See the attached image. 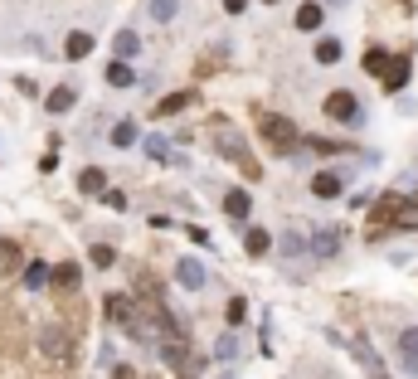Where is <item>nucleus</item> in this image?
Segmentation results:
<instances>
[{
    "mask_svg": "<svg viewBox=\"0 0 418 379\" xmlns=\"http://www.w3.org/2000/svg\"><path fill=\"white\" fill-rule=\"evenodd\" d=\"M209 141H214V151H219L224 160H234V166H238L248 180H258V175H263V166H258V160L248 156V141H243V132H238V127L214 122V127H209Z\"/></svg>",
    "mask_w": 418,
    "mask_h": 379,
    "instance_id": "1",
    "label": "nucleus"
},
{
    "mask_svg": "<svg viewBox=\"0 0 418 379\" xmlns=\"http://www.w3.org/2000/svg\"><path fill=\"white\" fill-rule=\"evenodd\" d=\"M39 350H44L49 360H59V365H69V360H73V341H69V331L59 326V321L39 331Z\"/></svg>",
    "mask_w": 418,
    "mask_h": 379,
    "instance_id": "2",
    "label": "nucleus"
},
{
    "mask_svg": "<svg viewBox=\"0 0 418 379\" xmlns=\"http://www.w3.org/2000/svg\"><path fill=\"white\" fill-rule=\"evenodd\" d=\"M326 117H336V122H350V127H360V122H365L360 102H355V93H331V97H326Z\"/></svg>",
    "mask_w": 418,
    "mask_h": 379,
    "instance_id": "3",
    "label": "nucleus"
},
{
    "mask_svg": "<svg viewBox=\"0 0 418 379\" xmlns=\"http://www.w3.org/2000/svg\"><path fill=\"white\" fill-rule=\"evenodd\" d=\"M258 127H263V136H268V141H273L278 151H287V146L297 141V127H292L287 117H278V112H268V117L258 122Z\"/></svg>",
    "mask_w": 418,
    "mask_h": 379,
    "instance_id": "4",
    "label": "nucleus"
},
{
    "mask_svg": "<svg viewBox=\"0 0 418 379\" xmlns=\"http://www.w3.org/2000/svg\"><path fill=\"white\" fill-rule=\"evenodd\" d=\"M175 282H180L185 292H199V287H204V262H199V258H180V262H175Z\"/></svg>",
    "mask_w": 418,
    "mask_h": 379,
    "instance_id": "5",
    "label": "nucleus"
},
{
    "mask_svg": "<svg viewBox=\"0 0 418 379\" xmlns=\"http://www.w3.org/2000/svg\"><path fill=\"white\" fill-rule=\"evenodd\" d=\"M408 73H413V64H408V53H404V59H389V64H384L380 78H384L389 93H399V88H408Z\"/></svg>",
    "mask_w": 418,
    "mask_h": 379,
    "instance_id": "6",
    "label": "nucleus"
},
{
    "mask_svg": "<svg viewBox=\"0 0 418 379\" xmlns=\"http://www.w3.org/2000/svg\"><path fill=\"white\" fill-rule=\"evenodd\" d=\"M102 311H108V321H117V326H127V321H132V311H136V302H132L127 292H112L108 302H102Z\"/></svg>",
    "mask_w": 418,
    "mask_h": 379,
    "instance_id": "7",
    "label": "nucleus"
},
{
    "mask_svg": "<svg viewBox=\"0 0 418 379\" xmlns=\"http://www.w3.org/2000/svg\"><path fill=\"white\" fill-rule=\"evenodd\" d=\"M321 20H326V10L317 5V0H306V5H297V29H321Z\"/></svg>",
    "mask_w": 418,
    "mask_h": 379,
    "instance_id": "8",
    "label": "nucleus"
},
{
    "mask_svg": "<svg viewBox=\"0 0 418 379\" xmlns=\"http://www.w3.org/2000/svg\"><path fill=\"white\" fill-rule=\"evenodd\" d=\"M15 267H20V243L0 239V278H15Z\"/></svg>",
    "mask_w": 418,
    "mask_h": 379,
    "instance_id": "9",
    "label": "nucleus"
},
{
    "mask_svg": "<svg viewBox=\"0 0 418 379\" xmlns=\"http://www.w3.org/2000/svg\"><path fill=\"white\" fill-rule=\"evenodd\" d=\"M136 53H141V34L136 29H117V64L136 59Z\"/></svg>",
    "mask_w": 418,
    "mask_h": 379,
    "instance_id": "10",
    "label": "nucleus"
},
{
    "mask_svg": "<svg viewBox=\"0 0 418 379\" xmlns=\"http://www.w3.org/2000/svg\"><path fill=\"white\" fill-rule=\"evenodd\" d=\"M311 195H317V199H336L341 195V175H331V171L311 175Z\"/></svg>",
    "mask_w": 418,
    "mask_h": 379,
    "instance_id": "11",
    "label": "nucleus"
},
{
    "mask_svg": "<svg viewBox=\"0 0 418 379\" xmlns=\"http://www.w3.org/2000/svg\"><path fill=\"white\" fill-rule=\"evenodd\" d=\"M64 53H69V59H88V53H93V34L73 29V34L64 39Z\"/></svg>",
    "mask_w": 418,
    "mask_h": 379,
    "instance_id": "12",
    "label": "nucleus"
},
{
    "mask_svg": "<svg viewBox=\"0 0 418 379\" xmlns=\"http://www.w3.org/2000/svg\"><path fill=\"white\" fill-rule=\"evenodd\" d=\"M224 209H229V219H248V209H253L248 190H229V195H224Z\"/></svg>",
    "mask_w": 418,
    "mask_h": 379,
    "instance_id": "13",
    "label": "nucleus"
},
{
    "mask_svg": "<svg viewBox=\"0 0 418 379\" xmlns=\"http://www.w3.org/2000/svg\"><path fill=\"white\" fill-rule=\"evenodd\" d=\"M311 248H317L321 258H331L341 248V229H317V234H311Z\"/></svg>",
    "mask_w": 418,
    "mask_h": 379,
    "instance_id": "14",
    "label": "nucleus"
},
{
    "mask_svg": "<svg viewBox=\"0 0 418 379\" xmlns=\"http://www.w3.org/2000/svg\"><path fill=\"white\" fill-rule=\"evenodd\" d=\"M49 278H54V282H59L64 292H73L83 273H78V262H59V267H49Z\"/></svg>",
    "mask_w": 418,
    "mask_h": 379,
    "instance_id": "15",
    "label": "nucleus"
},
{
    "mask_svg": "<svg viewBox=\"0 0 418 379\" xmlns=\"http://www.w3.org/2000/svg\"><path fill=\"white\" fill-rule=\"evenodd\" d=\"M243 248H248V258H263V253L273 248L268 229H248V234H243Z\"/></svg>",
    "mask_w": 418,
    "mask_h": 379,
    "instance_id": "16",
    "label": "nucleus"
},
{
    "mask_svg": "<svg viewBox=\"0 0 418 379\" xmlns=\"http://www.w3.org/2000/svg\"><path fill=\"white\" fill-rule=\"evenodd\" d=\"M78 190H83V195H102V190H108V175H102L97 166H88V171L78 175Z\"/></svg>",
    "mask_w": 418,
    "mask_h": 379,
    "instance_id": "17",
    "label": "nucleus"
},
{
    "mask_svg": "<svg viewBox=\"0 0 418 379\" xmlns=\"http://www.w3.org/2000/svg\"><path fill=\"white\" fill-rule=\"evenodd\" d=\"M73 102H78V93H73V88H54V93L44 97V107H49V112H69Z\"/></svg>",
    "mask_w": 418,
    "mask_h": 379,
    "instance_id": "18",
    "label": "nucleus"
},
{
    "mask_svg": "<svg viewBox=\"0 0 418 379\" xmlns=\"http://www.w3.org/2000/svg\"><path fill=\"white\" fill-rule=\"evenodd\" d=\"M136 136H141V132H136V122H117V127H112V136H108V141H112V146H117V151H127V146H136Z\"/></svg>",
    "mask_w": 418,
    "mask_h": 379,
    "instance_id": "19",
    "label": "nucleus"
},
{
    "mask_svg": "<svg viewBox=\"0 0 418 379\" xmlns=\"http://www.w3.org/2000/svg\"><path fill=\"white\" fill-rule=\"evenodd\" d=\"M311 53H317V64H336V59H341V39L326 34V39H317V49H311Z\"/></svg>",
    "mask_w": 418,
    "mask_h": 379,
    "instance_id": "20",
    "label": "nucleus"
},
{
    "mask_svg": "<svg viewBox=\"0 0 418 379\" xmlns=\"http://www.w3.org/2000/svg\"><path fill=\"white\" fill-rule=\"evenodd\" d=\"M25 287H29V292L49 287V262H29V267H25Z\"/></svg>",
    "mask_w": 418,
    "mask_h": 379,
    "instance_id": "21",
    "label": "nucleus"
},
{
    "mask_svg": "<svg viewBox=\"0 0 418 379\" xmlns=\"http://www.w3.org/2000/svg\"><path fill=\"white\" fill-rule=\"evenodd\" d=\"M180 107H190V93H171V97H161V102H156V117H171V112H180Z\"/></svg>",
    "mask_w": 418,
    "mask_h": 379,
    "instance_id": "22",
    "label": "nucleus"
},
{
    "mask_svg": "<svg viewBox=\"0 0 418 379\" xmlns=\"http://www.w3.org/2000/svg\"><path fill=\"white\" fill-rule=\"evenodd\" d=\"M108 83H112V88H132V83H136V78H132V64H112V69H108Z\"/></svg>",
    "mask_w": 418,
    "mask_h": 379,
    "instance_id": "23",
    "label": "nucleus"
},
{
    "mask_svg": "<svg viewBox=\"0 0 418 379\" xmlns=\"http://www.w3.org/2000/svg\"><path fill=\"white\" fill-rule=\"evenodd\" d=\"M384 64H389L384 49H370V53H365V73H384Z\"/></svg>",
    "mask_w": 418,
    "mask_h": 379,
    "instance_id": "24",
    "label": "nucleus"
},
{
    "mask_svg": "<svg viewBox=\"0 0 418 379\" xmlns=\"http://www.w3.org/2000/svg\"><path fill=\"white\" fill-rule=\"evenodd\" d=\"M175 0H151V20H175Z\"/></svg>",
    "mask_w": 418,
    "mask_h": 379,
    "instance_id": "25",
    "label": "nucleus"
},
{
    "mask_svg": "<svg viewBox=\"0 0 418 379\" xmlns=\"http://www.w3.org/2000/svg\"><path fill=\"white\" fill-rule=\"evenodd\" d=\"M234 355H238V341L234 336H219L214 341V360H234Z\"/></svg>",
    "mask_w": 418,
    "mask_h": 379,
    "instance_id": "26",
    "label": "nucleus"
},
{
    "mask_svg": "<svg viewBox=\"0 0 418 379\" xmlns=\"http://www.w3.org/2000/svg\"><path fill=\"white\" fill-rule=\"evenodd\" d=\"M302 239H306V229H302V224H292V229H287V243H282V248H287V253H302V248H306Z\"/></svg>",
    "mask_w": 418,
    "mask_h": 379,
    "instance_id": "27",
    "label": "nucleus"
},
{
    "mask_svg": "<svg viewBox=\"0 0 418 379\" xmlns=\"http://www.w3.org/2000/svg\"><path fill=\"white\" fill-rule=\"evenodd\" d=\"M112 262H117V253H112L108 243H97V248H93V267H112Z\"/></svg>",
    "mask_w": 418,
    "mask_h": 379,
    "instance_id": "28",
    "label": "nucleus"
},
{
    "mask_svg": "<svg viewBox=\"0 0 418 379\" xmlns=\"http://www.w3.org/2000/svg\"><path fill=\"white\" fill-rule=\"evenodd\" d=\"M399 350H404V355H418V326H408V331L399 336Z\"/></svg>",
    "mask_w": 418,
    "mask_h": 379,
    "instance_id": "29",
    "label": "nucleus"
},
{
    "mask_svg": "<svg viewBox=\"0 0 418 379\" xmlns=\"http://www.w3.org/2000/svg\"><path fill=\"white\" fill-rule=\"evenodd\" d=\"M146 151H151V160H166V156H171L166 136H151V141H146Z\"/></svg>",
    "mask_w": 418,
    "mask_h": 379,
    "instance_id": "30",
    "label": "nucleus"
},
{
    "mask_svg": "<svg viewBox=\"0 0 418 379\" xmlns=\"http://www.w3.org/2000/svg\"><path fill=\"white\" fill-rule=\"evenodd\" d=\"M102 204H108V209H127V195L122 190H102Z\"/></svg>",
    "mask_w": 418,
    "mask_h": 379,
    "instance_id": "31",
    "label": "nucleus"
},
{
    "mask_svg": "<svg viewBox=\"0 0 418 379\" xmlns=\"http://www.w3.org/2000/svg\"><path fill=\"white\" fill-rule=\"evenodd\" d=\"M243 316H248V302H243V297H234V302H229V321H234V326H238Z\"/></svg>",
    "mask_w": 418,
    "mask_h": 379,
    "instance_id": "32",
    "label": "nucleus"
},
{
    "mask_svg": "<svg viewBox=\"0 0 418 379\" xmlns=\"http://www.w3.org/2000/svg\"><path fill=\"white\" fill-rule=\"evenodd\" d=\"M224 10H229V15H243V10H248V0H224Z\"/></svg>",
    "mask_w": 418,
    "mask_h": 379,
    "instance_id": "33",
    "label": "nucleus"
},
{
    "mask_svg": "<svg viewBox=\"0 0 418 379\" xmlns=\"http://www.w3.org/2000/svg\"><path fill=\"white\" fill-rule=\"evenodd\" d=\"M404 369H408V374H418V355H404Z\"/></svg>",
    "mask_w": 418,
    "mask_h": 379,
    "instance_id": "34",
    "label": "nucleus"
},
{
    "mask_svg": "<svg viewBox=\"0 0 418 379\" xmlns=\"http://www.w3.org/2000/svg\"><path fill=\"white\" fill-rule=\"evenodd\" d=\"M263 5H278V0H263Z\"/></svg>",
    "mask_w": 418,
    "mask_h": 379,
    "instance_id": "35",
    "label": "nucleus"
}]
</instances>
